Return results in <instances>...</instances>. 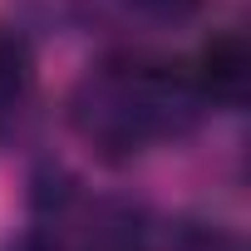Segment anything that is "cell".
<instances>
[{"label": "cell", "mask_w": 251, "mask_h": 251, "mask_svg": "<svg viewBox=\"0 0 251 251\" xmlns=\"http://www.w3.org/2000/svg\"><path fill=\"white\" fill-rule=\"evenodd\" d=\"M128 5L143 10V15H153V20H182V15L197 10V0H128Z\"/></svg>", "instance_id": "cell-5"}, {"label": "cell", "mask_w": 251, "mask_h": 251, "mask_svg": "<svg viewBox=\"0 0 251 251\" xmlns=\"http://www.w3.org/2000/svg\"><path fill=\"white\" fill-rule=\"evenodd\" d=\"M192 84L207 103H236L241 89H246V45L236 35H222L202 50L197 69H192Z\"/></svg>", "instance_id": "cell-2"}, {"label": "cell", "mask_w": 251, "mask_h": 251, "mask_svg": "<svg viewBox=\"0 0 251 251\" xmlns=\"http://www.w3.org/2000/svg\"><path fill=\"white\" fill-rule=\"evenodd\" d=\"M207 99L197 94L192 74H173L168 64H99L69 99V118L84 143L103 158H128L148 138L177 133Z\"/></svg>", "instance_id": "cell-1"}, {"label": "cell", "mask_w": 251, "mask_h": 251, "mask_svg": "<svg viewBox=\"0 0 251 251\" xmlns=\"http://www.w3.org/2000/svg\"><path fill=\"white\" fill-rule=\"evenodd\" d=\"M177 251H241V246H236V236H226L217 226H187L177 236Z\"/></svg>", "instance_id": "cell-4"}, {"label": "cell", "mask_w": 251, "mask_h": 251, "mask_svg": "<svg viewBox=\"0 0 251 251\" xmlns=\"http://www.w3.org/2000/svg\"><path fill=\"white\" fill-rule=\"evenodd\" d=\"M30 94V50L20 35L0 30V113Z\"/></svg>", "instance_id": "cell-3"}]
</instances>
